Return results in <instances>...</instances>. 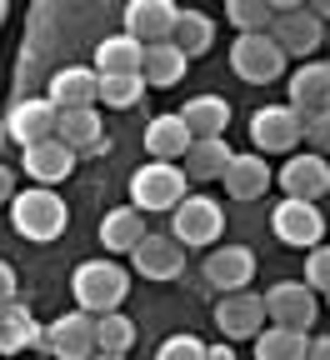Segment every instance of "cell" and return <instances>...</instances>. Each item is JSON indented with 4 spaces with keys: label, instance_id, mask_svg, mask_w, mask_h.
Instances as JSON below:
<instances>
[{
    "label": "cell",
    "instance_id": "1",
    "mask_svg": "<svg viewBox=\"0 0 330 360\" xmlns=\"http://www.w3.org/2000/svg\"><path fill=\"white\" fill-rule=\"evenodd\" d=\"M11 225L25 236V240H61L65 225H70V210L65 200L56 195V186H30V191H15L11 195Z\"/></svg>",
    "mask_w": 330,
    "mask_h": 360
},
{
    "label": "cell",
    "instance_id": "2",
    "mask_svg": "<svg viewBox=\"0 0 330 360\" xmlns=\"http://www.w3.org/2000/svg\"><path fill=\"white\" fill-rule=\"evenodd\" d=\"M70 295L80 310L106 315V310H120L130 300V276L120 260H80L70 276Z\"/></svg>",
    "mask_w": 330,
    "mask_h": 360
},
{
    "label": "cell",
    "instance_id": "3",
    "mask_svg": "<svg viewBox=\"0 0 330 360\" xmlns=\"http://www.w3.org/2000/svg\"><path fill=\"white\" fill-rule=\"evenodd\" d=\"M185 191H191V175H185V165H175V160L151 155V165H140L130 175V205H140L146 215H170L185 200Z\"/></svg>",
    "mask_w": 330,
    "mask_h": 360
},
{
    "label": "cell",
    "instance_id": "4",
    "mask_svg": "<svg viewBox=\"0 0 330 360\" xmlns=\"http://www.w3.org/2000/svg\"><path fill=\"white\" fill-rule=\"evenodd\" d=\"M230 70L246 85H270V80L286 75V51L275 45L270 30H241L230 45Z\"/></svg>",
    "mask_w": 330,
    "mask_h": 360
},
{
    "label": "cell",
    "instance_id": "5",
    "mask_svg": "<svg viewBox=\"0 0 330 360\" xmlns=\"http://www.w3.org/2000/svg\"><path fill=\"white\" fill-rule=\"evenodd\" d=\"M220 231H225V210L210 200V195H191L185 191V200L170 210V236L191 250V245H215L220 240Z\"/></svg>",
    "mask_w": 330,
    "mask_h": 360
},
{
    "label": "cell",
    "instance_id": "6",
    "mask_svg": "<svg viewBox=\"0 0 330 360\" xmlns=\"http://www.w3.org/2000/svg\"><path fill=\"white\" fill-rule=\"evenodd\" d=\"M270 231L280 245H296V250H310L315 240H325V215L315 200L305 195H286L275 210H270Z\"/></svg>",
    "mask_w": 330,
    "mask_h": 360
},
{
    "label": "cell",
    "instance_id": "7",
    "mask_svg": "<svg viewBox=\"0 0 330 360\" xmlns=\"http://www.w3.org/2000/svg\"><path fill=\"white\" fill-rule=\"evenodd\" d=\"M56 120H61V105L51 96H25L6 110V120H0V141H15L20 150L45 141V135H56Z\"/></svg>",
    "mask_w": 330,
    "mask_h": 360
},
{
    "label": "cell",
    "instance_id": "8",
    "mask_svg": "<svg viewBox=\"0 0 330 360\" xmlns=\"http://www.w3.org/2000/svg\"><path fill=\"white\" fill-rule=\"evenodd\" d=\"M250 141L260 155H291L300 146V110L286 101V105H260L250 115Z\"/></svg>",
    "mask_w": 330,
    "mask_h": 360
},
{
    "label": "cell",
    "instance_id": "9",
    "mask_svg": "<svg viewBox=\"0 0 330 360\" xmlns=\"http://www.w3.org/2000/svg\"><path fill=\"white\" fill-rule=\"evenodd\" d=\"M40 355H56V360H85V355H96V315L75 305L70 315L51 321V326H45Z\"/></svg>",
    "mask_w": 330,
    "mask_h": 360
},
{
    "label": "cell",
    "instance_id": "10",
    "mask_svg": "<svg viewBox=\"0 0 330 360\" xmlns=\"http://www.w3.org/2000/svg\"><path fill=\"white\" fill-rule=\"evenodd\" d=\"M265 315L275 326H296V330H310L315 315H320V300L305 281H275L265 290Z\"/></svg>",
    "mask_w": 330,
    "mask_h": 360
},
{
    "label": "cell",
    "instance_id": "11",
    "mask_svg": "<svg viewBox=\"0 0 330 360\" xmlns=\"http://www.w3.org/2000/svg\"><path fill=\"white\" fill-rule=\"evenodd\" d=\"M270 321L265 315V295H250L246 290H225V300H215V326L225 340H255V330Z\"/></svg>",
    "mask_w": 330,
    "mask_h": 360
},
{
    "label": "cell",
    "instance_id": "12",
    "mask_svg": "<svg viewBox=\"0 0 330 360\" xmlns=\"http://www.w3.org/2000/svg\"><path fill=\"white\" fill-rule=\"evenodd\" d=\"M270 35L286 56H315L320 40H325V20L310 11V6H296V11H275L270 20Z\"/></svg>",
    "mask_w": 330,
    "mask_h": 360
},
{
    "label": "cell",
    "instance_id": "13",
    "mask_svg": "<svg viewBox=\"0 0 330 360\" xmlns=\"http://www.w3.org/2000/svg\"><path fill=\"white\" fill-rule=\"evenodd\" d=\"M130 265H135V276H146V281H175L180 270H185V245L175 236L146 231L140 245L130 250Z\"/></svg>",
    "mask_w": 330,
    "mask_h": 360
},
{
    "label": "cell",
    "instance_id": "14",
    "mask_svg": "<svg viewBox=\"0 0 330 360\" xmlns=\"http://www.w3.org/2000/svg\"><path fill=\"white\" fill-rule=\"evenodd\" d=\"M286 195H305V200H320L330 191V155L320 150H291L286 155V170L275 175Z\"/></svg>",
    "mask_w": 330,
    "mask_h": 360
},
{
    "label": "cell",
    "instance_id": "15",
    "mask_svg": "<svg viewBox=\"0 0 330 360\" xmlns=\"http://www.w3.org/2000/svg\"><path fill=\"white\" fill-rule=\"evenodd\" d=\"M56 135H61V141H65L75 155H106V150H110V141H106V125H101V110H96V105L61 110Z\"/></svg>",
    "mask_w": 330,
    "mask_h": 360
},
{
    "label": "cell",
    "instance_id": "16",
    "mask_svg": "<svg viewBox=\"0 0 330 360\" xmlns=\"http://www.w3.org/2000/svg\"><path fill=\"white\" fill-rule=\"evenodd\" d=\"M20 170L35 180V186H56V180H65V175L75 170V150L61 141V135H45V141L25 146V155H20Z\"/></svg>",
    "mask_w": 330,
    "mask_h": 360
},
{
    "label": "cell",
    "instance_id": "17",
    "mask_svg": "<svg viewBox=\"0 0 330 360\" xmlns=\"http://www.w3.org/2000/svg\"><path fill=\"white\" fill-rule=\"evenodd\" d=\"M250 276H255V255L246 245H220V250L205 255V285L220 290V295L225 290H246Z\"/></svg>",
    "mask_w": 330,
    "mask_h": 360
},
{
    "label": "cell",
    "instance_id": "18",
    "mask_svg": "<svg viewBox=\"0 0 330 360\" xmlns=\"http://www.w3.org/2000/svg\"><path fill=\"white\" fill-rule=\"evenodd\" d=\"M40 345H45L40 321L11 295L6 305H0V355H20V350H40Z\"/></svg>",
    "mask_w": 330,
    "mask_h": 360
},
{
    "label": "cell",
    "instance_id": "19",
    "mask_svg": "<svg viewBox=\"0 0 330 360\" xmlns=\"http://www.w3.org/2000/svg\"><path fill=\"white\" fill-rule=\"evenodd\" d=\"M175 15H180L175 0H130V6H125V30L135 40H146V45L151 40H170Z\"/></svg>",
    "mask_w": 330,
    "mask_h": 360
},
{
    "label": "cell",
    "instance_id": "20",
    "mask_svg": "<svg viewBox=\"0 0 330 360\" xmlns=\"http://www.w3.org/2000/svg\"><path fill=\"white\" fill-rule=\"evenodd\" d=\"M45 96H51L61 110L96 105V101H101V70H96V65H65V70H56V80H51Z\"/></svg>",
    "mask_w": 330,
    "mask_h": 360
},
{
    "label": "cell",
    "instance_id": "21",
    "mask_svg": "<svg viewBox=\"0 0 330 360\" xmlns=\"http://www.w3.org/2000/svg\"><path fill=\"white\" fill-rule=\"evenodd\" d=\"M270 165H265V155L260 150H250V155H230V165H225V175H220V186L235 195V200H260L265 191H270Z\"/></svg>",
    "mask_w": 330,
    "mask_h": 360
},
{
    "label": "cell",
    "instance_id": "22",
    "mask_svg": "<svg viewBox=\"0 0 330 360\" xmlns=\"http://www.w3.org/2000/svg\"><path fill=\"white\" fill-rule=\"evenodd\" d=\"M191 141H196V130L185 125L180 110H175V115H156V120L146 125V150H151L156 160H180L185 150H191Z\"/></svg>",
    "mask_w": 330,
    "mask_h": 360
},
{
    "label": "cell",
    "instance_id": "23",
    "mask_svg": "<svg viewBox=\"0 0 330 360\" xmlns=\"http://www.w3.org/2000/svg\"><path fill=\"white\" fill-rule=\"evenodd\" d=\"M185 65H191V56L180 51L175 40H151L146 45V60H140V75H146V85H180L185 80Z\"/></svg>",
    "mask_w": 330,
    "mask_h": 360
},
{
    "label": "cell",
    "instance_id": "24",
    "mask_svg": "<svg viewBox=\"0 0 330 360\" xmlns=\"http://www.w3.org/2000/svg\"><path fill=\"white\" fill-rule=\"evenodd\" d=\"M146 236V210L140 205H115L106 220H101V245L115 250V255H130Z\"/></svg>",
    "mask_w": 330,
    "mask_h": 360
},
{
    "label": "cell",
    "instance_id": "25",
    "mask_svg": "<svg viewBox=\"0 0 330 360\" xmlns=\"http://www.w3.org/2000/svg\"><path fill=\"white\" fill-rule=\"evenodd\" d=\"M291 105L296 110H325L330 105V60H305L291 75Z\"/></svg>",
    "mask_w": 330,
    "mask_h": 360
},
{
    "label": "cell",
    "instance_id": "26",
    "mask_svg": "<svg viewBox=\"0 0 330 360\" xmlns=\"http://www.w3.org/2000/svg\"><path fill=\"white\" fill-rule=\"evenodd\" d=\"M255 355L260 360H305V345H310V330H296V326H275L265 321L255 330Z\"/></svg>",
    "mask_w": 330,
    "mask_h": 360
},
{
    "label": "cell",
    "instance_id": "27",
    "mask_svg": "<svg viewBox=\"0 0 330 360\" xmlns=\"http://www.w3.org/2000/svg\"><path fill=\"white\" fill-rule=\"evenodd\" d=\"M230 155L235 150L220 141V135H196L191 150H185L180 160H185V175H191V180H220L225 165H230Z\"/></svg>",
    "mask_w": 330,
    "mask_h": 360
},
{
    "label": "cell",
    "instance_id": "28",
    "mask_svg": "<svg viewBox=\"0 0 330 360\" xmlns=\"http://www.w3.org/2000/svg\"><path fill=\"white\" fill-rule=\"evenodd\" d=\"M140 60H146V40H135L130 30H120V35L96 45V60L90 65H96L101 75H115V70H140Z\"/></svg>",
    "mask_w": 330,
    "mask_h": 360
},
{
    "label": "cell",
    "instance_id": "29",
    "mask_svg": "<svg viewBox=\"0 0 330 360\" xmlns=\"http://www.w3.org/2000/svg\"><path fill=\"white\" fill-rule=\"evenodd\" d=\"M135 350V326L125 321V310H106L96 315V355L106 360H125Z\"/></svg>",
    "mask_w": 330,
    "mask_h": 360
},
{
    "label": "cell",
    "instance_id": "30",
    "mask_svg": "<svg viewBox=\"0 0 330 360\" xmlns=\"http://www.w3.org/2000/svg\"><path fill=\"white\" fill-rule=\"evenodd\" d=\"M185 125H191L196 135H225L230 125V101L225 96H196V101H185L180 105Z\"/></svg>",
    "mask_w": 330,
    "mask_h": 360
},
{
    "label": "cell",
    "instance_id": "31",
    "mask_svg": "<svg viewBox=\"0 0 330 360\" xmlns=\"http://www.w3.org/2000/svg\"><path fill=\"white\" fill-rule=\"evenodd\" d=\"M170 40L180 45L185 56H205L210 45H215V20H210L205 11H180V15H175V30H170Z\"/></svg>",
    "mask_w": 330,
    "mask_h": 360
},
{
    "label": "cell",
    "instance_id": "32",
    "mask_svg": "<svg viewBox=\"0 0 330 360\" xmlns=\"http://www.w3.org/2000/svg\"><path fill=\"white\" fill-rule=\"evenodd\" d=\"M140 96H146V75L140 70H115V75H101V101L110 110H135Z\"/></svg>",
    "mask_w": 330,
    "mask_h": 360
},
{
    "label": "cell",
    "instance_id": "33",
    "mask_svg": "<svg viewBox=\"0 0 330 360\" xmlns=\"http://www.w3.org/2000/svg\"><path fill=\"white\" fill-rule=\"evenodd\" d=\"M225 20L235 30H270L275 6H270V0H225Z\"/></svg>",
    "mask_w": 330,
    "mask_h": 360
},
{
    "label": "cell",
    "instance_id": "34",
    "mask_svg": "<svg viewBox=\"0 0 330 360\" xmlns=\"http://www.w3.org/2000/svg\"><path fill=\"white\" fill-rule=\"evenodd\" d=\"M300 141H310L320 155H330V105L325 110H300Z\"/></svg>",
    "mask_w": 330,
    "mask_h": 360
},
{
    "label": "cell",
    "instance_id": "35",
    "mask_svg": "<svg viewBox=\"0 0 330 360\" xmlns=\"http://www.w3.org/2000/svg\"><path fill=\"white\" fill-rule=\"evenodd\" d=\"M305 285H310L315 295L330 290V245H320V240L305 250Z\"/></svg>",
    "mask_w": 330,
    "mask_h": 360
},
{
    "label": "cell",
    "instance_id": "36",
    "mask_svg": "<svg viewBox=\"0 0 330 360\" xmlns=\"http://www.w3.org/2000/svg\"><path fill=\"white\" fill-rule=\"evenodd\" d=\"M156 360H205V340L196 335H170L156 345Z\"/></svg>",
    "mask_w": 330,
    "mask_h": 360
},
{
    "label": "cell",
    "instance_id": "37",
    "mask_svg": "<svg viewBox=\"0 0 330 360\" xmlns=\"http://www.w3.org/2000/svg\"><path fill=\"white\" fill-rule=\"evenodd\" d=\"M11 295H15V270H11V260H0V305Z\"/></svg>",
    "mask_w": 330,
    "mask_h": 360
},
{
    "label": "cell",
    "instance_id": "38",
    "mask_svg": "<svg viewBox=\"0 0 330 360\" xmlns=\"http://www.w3.org/2000/svg\"><path fill=\"white\" fill-rule=\"evenodd\" d=\"M11 195H15V170L0 165V205H11Z\"/></svg>",
    "mask_w": 330,
    "mask_h": 360
},
{
    "label": "cell",
    "instance_id": "39",
    "mask_svg": "<svg viewBox=\"0 0 330 360\" xmlns=\"http://www.w3.org/2000/svg\"><path fill=\"white\" fill-rule=\"evenodd\" d=\"M305 355H310V360H330V335H310Z\"/></svg>",
    "mask_w": 330,
    "mask_h": 360
},
{
    "label": "cell",
    "instance_id": "40",
    "mask_svg": "<svg viewBox=\"0 0 330 360\" xmlns=\"http://www.w3.org/2000/svg\"><path fill=\"white\" fill-rule=\"evenodd\" d=\"M230 355H235L230 345H205V360H230Z\"/></svg>",
    "mask_w": 330,
    "mask_h": 360
},
{
    "label": "cell",
    "instance_id": "41",
    "mask_svg": "<svg viewBox=\"0 0 330 360\" xmlns=\"http://www.w3.org/2000/svg\"><path fill=\"white\" fill-rule=\"evenodd\" d=\"M305 6H310V11H315L320 20H330V0H305Z\"/></svg>",
    "mask_w": 330,
    "mask_h": 360
},
{
    "label": "cell",
    "instance_id": "42",
    "mask_svg": "<svg viewBox=\"0 0 330 360\" xmlns=\"http://www.w3.org/2000/svg\"><path fill=\"white\" fill-rule=\"evenodd\" d=\"M275 11H296V6H305V0H270Z\"/></svg>",
    "mask_w": 330,
    "mask_h": 360
},
{
    "label": "cell",
    "instance_id": "43",
    "mask_svg": "<svg viewBox=\"0 0 330 360\" xmlns=\"http://www.w3.org/2000/svg\"><path fill=\"white\" fill-rule=\"evenodd\" d=\"M6 11H11V0H0V25H6Z\"/></svg>",
    "mask_w": 330,
    "mask_h": 360
},
{
    "label": "cell",
    "instance_id": "44",
    "mask_svg": "<svg viewBox=\"0 0 330 360\" xmlns=\"http://www.w3.org/2000/svg\"><path fill=\"white\" fill-rule=\"evenodd\" d=\"M325 305H330V290H325Z\"/></svg>",
    "mask_w": 330,
    "mask_h": 360
}]
</instances>
